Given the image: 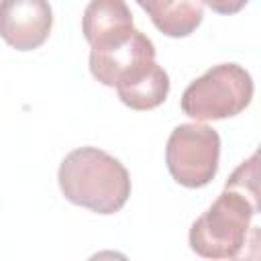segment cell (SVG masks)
<instances>
[{"mask_svg":"<svg viewBox=\"0 0 261 261\" xmlns=\"http://www.w3.org/2000/svg\"><path fill=\"white\" fill-rule=\"evenodd\" d=\"M224 190H232L239 192L241 196H245L255 208L261 210L259 206V157L257 153L251 155L247 161H243L226 179Z\"/></svg>","mask_w":261,"mask_h":261,"instance_id":"obj_10","label":"cell"},{"mask_svg":"<svg viewBox=\"0 0 261 261\" xmlns=\"http://www.w3.org/2000/svg\"><path fill=\"white\" fill-rule=\"evenodd\" d=\"M57 181L67 202L98 214L118 212L133 188L128 169L98 147L69 151L59 165Z\"/></svg>","mask_w":261,"mask_h":261,"instance_id":"obj_1","label":"cell"},{"mask_svg":"<svg viewBox=\"0 0 261 261\" xmlns=\"http://www.w3.org/2000/svg\"><path fill=\"white\" fill-rule=\"evenodd\" d=\"M88 261H130L124 253L120 251H112V249H104V251H98L94 255H90Z\"/></svg>","mask_w":261,"mask_h":261,"instance_id":"obj_12","label":"cell"},{"mask_svg":"<svg viewBox=\"0 0 261 261\" xmlns=\"http://www.w3.org/2000/svg\"><path fill=\"white\" fill-rule=\"evenodd\" d=\"M53 10L45 0L0 2V37L16 51L41 47L51 33Z\"/></svg>","mask_w":261,"mask_h":261,"instance_id":"obj_6","label":"cell"},{"mask_svg":"<svg viewBox=\"0 0 261 261\" xmlns=\"http://www.w3.org/2000/svg\"><path fill=\"white\" fill-rule=\"evenodd\" d=\"M133 31V12L122 0H92L84 10L82 33L92 49L122 41Z\"/></svg>","mask_w":261,"mask_h":261,"instance_id":"obj_7","label":"cell"},{"mask_svg":"<svg viewBox=\"0 0 261 261\" xmlns=\"http://www.w3.org/2000/svg\"><path fill=\"white\" fill-rule=\"evenodd\" d=\"M120 102L133 110H153L161 106L169 94V75L155 61L135 77L116 86Z\"/></svg>","mask_w":261,"mask_h":261,"instance_id":"obj_9","label":"cell"},{"mask_svg":"<svg viewBox=\"0 0 261 261\" xmlns=\"http://www.w3.org/2000/svg\"><path fill=\"white\" fill-rule=\"evenodd\" d=\"M155 55L153 41L135 29L122 41L94 47L90 51V71L102 86L116 88L155 63Z\"/></svg>","mask_w":261,"mask_h":261,"instance_id":"obj_5","label":"cell"},{"mask_svg":"<svg viewBox=\"0 0 261 261\" xmlns=\"http://www.w3.org/2000/svg\"><path fill=\"white\" fill-rule=\"evenodd\" d=\"M230 261H259V226H251L245 245Z\"/></svg>","mask_w":261,"mask_h":261,"instance_id":"obj_11","label":"cell"},{"mask_svg":"<svg viewBox=\"0 0 261 261\" xmlns=\"http://www.w3.org/2000/svg\"><path fill=\"white\" fill-rule=\"evenodd\" d=\"M220 159V135L202 122L177 124L165 145V163L171 177L184 188L208 186Z\"/></svg>","mask_w":261,"mask_h":261,"instance_id":"obj_4","label":"cell"},{"mask_svg":"<svg viewBox=\"0 0 261 261\" xmlns=\"http://www.w3.org/2000/svg\"><path fill=\"white\" fill-rule=\"evenodd\" d=\"M151 18V22L167 37L179 39L192 35L204 16V4L198 0H139L137 2Z\"/></svg>","mask_w":261,"mask_h":261,"instance_id":"obj_8","label":"cell"},{"mask_svg":"<svg viewBox=\"0 0 261 261\" xmlns=\"http://www.w3.org/2000/svg\"><path fill=\"white\" fill-rule=\"evenodd\" d=\"M253 77L239 63H218L196 77L181 94V112L196 122L241 114L253 100Z\"/></svg>","mask_w":261,"mask_h":261,"instance_id":"obj_3","label":"cell"},{"mask_svg":"<svg viewBox=\"0 0 261 261\" xmlns=\"http://www.w3.org/2000/svg\"><path fill=\"white\" fill-rule=\"evenodd\" d=\"M259 214L245 196L222 190L218 198L190 226V249L202 259H232L245 245L251 220Z\"/></svg>","mask_w":261,"mask_h":261,"instance_id":"obj_2","label":"cell"}]
</instances>
